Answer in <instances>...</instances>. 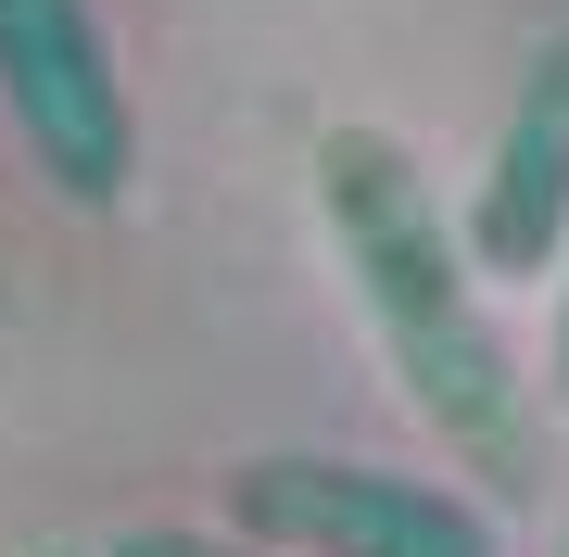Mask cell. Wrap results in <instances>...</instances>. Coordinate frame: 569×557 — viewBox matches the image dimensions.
Here are the masks:
<instances>
[{
	"label": "cell",
	"mask_w": 569,
	"mask_h": 557,
	"mask_svg": "<svg viewBox=\"0 0 569 557\" xmlns=\"http://www.w3.org/2000/svg\"><path fill=\"white\" fill-rule=\"evenodd\" d=\"M317 216H329V253H342L406 406L430 418V444L468 456L481 495H531L545 481V392L507 355V330H493L481 253L443 216V190L418 178V152L380 140V127H329L317 140Z\"/></svg>",
	"instance_id": "1"
},
{
	"label": "cell",
	"mask_w": 569,
	"mask_h": 557,
	"mask_svg": "<svg viewBox=\"0 0 569 557\" xmlns=\"http://www.w3.org/2000/svg\"><path fill=\"white\" fill-rule=\"evenodd\" d=\"M0 115L63 203L114 216L140 190V115H127L114 39L89 0H0Z\"/></svg>",
	"instance_id": "2"
},
{
	"label": "cell",
	"mask_w": 569,
	"mask_h": 557,
	"mask_svg": "<svg viewBox=\"0 0 569 557\" xmlns=\"http://www.w3.org/2000/svg\"><path fill=\"white\" fill-rule=\"evenodd\" d=\"M216 507L266 557H507L493 507L406 469H355V456H253V469H228Z\"/></svg>",
	"instance_id": "3"
},
{
	"label": "cell",
	"mask_w": 569,
	"mask_h": 557,
	"mask_svg": "<svg viewBox=\"0 0 569 557\" xmlns=\"http://www.w3.org/2000/svg\"><path fill=\"white\" fill-rule=\"evenodd\" d=\"M456 228H468V253H481V279H545L569 253V26L531 51V77L507 102V140H493V166H481V203Z\"/></svg>",
	"instance_id": "4"
},
{
	"label": "cell",
	"mask_w": 569,
	"mask_h": 557,
	"mask_svg": "<svg viewBox=\"0 0 569 557\" xmlns=\"http://www.w3.org/2000/svg\"><path fill=\"white\" fill-rule=\"evenodd\" d=\"M102 557H266V545H241V533H127Z\"/></svg>",
	"instance_id": "5"
},
{
	"label": "cell",
	"mask_w": 569,
	"mask_h": 557,
	"mask_svg": "<svg viewBox=\"0 0 569 557\" xmlns=\"http://www.w3.org/2000/svg\"><path fill=\"white\" fill-rule=\"evenodd\" d=\"M557 406H569V291H557Z\"/></svg>",
	"instance_id": "6"
}]
</instances>
